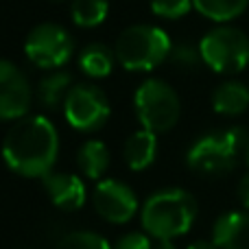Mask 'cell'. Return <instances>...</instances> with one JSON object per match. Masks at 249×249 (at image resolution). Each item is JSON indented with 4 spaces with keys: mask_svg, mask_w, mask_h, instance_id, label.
<instances>
[{
    "mask_svg": "<svg viewBox=\"0 0 249 249\" xmlns=\"http://www.w3.org/2000/svg\"><path fill=\"white\" fill-rule=\"evenodd\" d=\"M112 249H153L151 238L142 232H129L123 238H118V243Z\"/></svg>",
    "mask_w": 249,
    "mask_h": 249,
    "instance_id": "23",
    "label": "cell"
},
{
    "mask_svg": "<svg viewBox=\"0 0 249 249\" xmlns=\"http://www.w3.org/2000/svg\"><path fill=\"white\" fill-rule=\"evenodd\" d=\"M59 155V133L46 116L29 114L11 124L2 140V160L22 177H44L53 173Z\"/></svg>",
    "mask_w": 249,
    "mask_h": 249,
    "instance_id": "1",
    "label": "cell"
},
{
    "mask_svg": "<svg viewBox=\"0 0 249 249\" xmlns=\"http://www.w3.org/2000/svg\"><path fill=\"white\" fill-rule=\"evenodd\" d=\"M109 13V0H72L70 18L79 29H94L103 24Z\"/></svg>",
    "mask_w": 249,
    "mask_h": 249,
    "instance_id": "19",
    "label": "cell"
},
{
    "mask_svg": "<svg viewBox=\"0 0 249 249\" xmlns=\"http://www.w3.org/2000/svg\"><path fill=\"white\" fill-rule=\"evenodd\" d=\"M116 64V51L101 42H92L79 53V68L90 79H103L112 74Z\"/></svg>",
    "mask_w": 249,
    "mask_h": 249,
    "instance_id": "15",
    "label": "cell"
},
{
    "mask_svg": "<svg viewBox=\"0 0 249 249\" xmlns=\"http://www.w3.org/2000/svg\"><path fill=\"white\" fill-rule=\"evenodd\" d=\"M193 7L208 20L228 24V22L236 20L238 16L245 13L249 0H193Z\"/></svg>",
    "mask_w": 249,
    "mask_h": 249,
    "instance_id": "18",
    "label": "cell"
},
{
    "mask_svg": "<svg viewBox=\"0 0 249 249\" xmlns=\"http://www.w3.org/2000/svg\"><path fill=\"white\" fill-rule=\"evenodd\" d=\"M64 116L68 124L77 131L92 133L105 127L109 121V99L94 83H74L64 101Z\"/></svg>",
    "mask_w": 249,
    "mask_h": 249,
    "instance_id": "7",
    "label": "cell"
},
{
    "mask_svg": "<svg viewBox=\"0 0 249 249\" xmlns=\"http://www.w3.org/2000/svg\"><path fill=\"white\" fill-rule=\"evenodd\" d=\"M158 155V133L149 129L133 131L123 146V158L131 171H144L155 162Z\"/></svg>",
    "mask_w": 249,
    "mask_h": 249,
    "instance_id": "13",
    "label": "cell"
},
{
    "mask_svg": "<svg viewBox=\"0 0 249 249\" xmlns=\"http://www.w3.org/2000/svg\"><path fill=\"white\" fill-rule=\"evenodd\" d=\"M203 64L219 74H236L249 66V37L241 29L219 24L199 42Z\"/></svg>",
    "mask_w": 249,
    "mask_h": 249,
    "instance_id": "6",
    "label": "cell"
},
{
    "mask_svg": "<svg viewBox=\"0 0 249 249\" xmlns=\"http://www.w3.org/2000/svg\"><path fill=\"white\" fill-rule=\"evenodd\" d=\"M190 9H195L193 0H151V11L164 20H179Z\"/></svg>",
    "mask_w": 249,
    "mask_h": 249,
    "instance_id": "21",
    "label": "cell"
},
{
    "mask_svg": "<svg viewBox=\"0 0 249 249\" xmlns=\"http://www.w3.org/2000/svg\"><path fill=\"white\" fill-rule=\"evenodd\" d=\"M55 249H112V245L94 232H70L57 243Z\"/></svg>",
    "mask_w": 249,
    "mask_h": 249,
    "instance_id": "20",
    "label": "cell"
},
{
    "mask_svg": "<svg viewBox=\"0 0 249 249\" xmlns=\"http://www.w3.org/2000/svg\"><path fill=\"white\" fill-rule=\"evenodd\" d=\"M72 86H74V81L70 72H66V70H51L37 86L39 103L46 109H51V112L64 107V101Z\"/></svg>",
    "mask_w": 249,
    "mask_h": 249,
    "instance_id": "16",
    "label": "cell"
},
{
    "mask_svg": "<svg viewBox=\"0 0 249 249\" xmlns=\"http://www.w3.org/2000/svg\"><path fill=\"white\" fill-rule=\"evenodd\" d=\"M94 208L107 223H127L138 212V197L124 181L101 179L92 195Z\"/></svg>",
    "mask_w": 249,
    "mask_h": 249,
    "instance_id": "10",
    "label": "cell"
},
{
    "mask_svg": "<svg viewBox=\"0 0 249 249\" xmlns=\"http://www.w3.org/2000/svg\"><path fill=\"white\" fill-rule=\"evenodd\" d=\"M153 249H177V247L173 245L171 241H158V243L153 245Z\"/></svg>",
    "mask_w": 249,
    "mask_h": 249,
    "instance_id": "26",
    "label": "cell"
},
{
    "mask_svg": "<svg viewBox=\"0 0 249 249\" xmlns=\"http://www.w3.org/2000/svg\"><path fill=\"white\" fill-rule=\"evenodd\" d=\"M31 83L26 74L9 59H0V121H20L31 109Z\"/></svg>",
    "mask_w": 249,
    "mask_h": 249,
    "instance_id": "9",
    "label": "cell"
},
{
    "mask_svg": "<svg viewBox=\"0 0 249 249\" xmlns=\"http://www.w3.org/2000/svg\"><path fill=\"white\" fill-rule=\"evenodd\" d=\"M133 107L142 129L153 133L171 131L181 116L179 96L162 79H146L142 86H138L133 94Z\"/></svg>",
    "mask_w": 249,
    "mask_h": 249,
    "instance_id": "5",
    "label": "cell"
},
{
    "mask_svg": "<svg viewBox=\"0 0 249 249\" xmlns=\"http://www.w3.org/2000/svg\"><path fill=\"white\" fill-rule=\"evenodd\" d=\"M116 59L129 72H149L171 57L173 42L162 26L133 24L116 39Z\"/></svg>",
    "mask_w": 249,
    "mask_h": 249,
    "instance_id": "4",
    "label": "cell"
},
{
    "mask_svg": "<svg viewBox=\"0 0 249 249\" xmlns=\"http://www.w3.org/2000/svg\"><path fill=\"white\" fill-rule=\"evenodd\" d=\"M197 201L184 188H164L151 195L142 206V228L158 241H171L193 228L197 219Z\"/></svg>",
    "mask_w": 249,
    "mask_h": 249,
    "instance_id": "2",
    "label": "cell"
},
{
    "mask_svg": "<svg viewBox=\"0 0 249 249\" xmlns=\"http://www.w3.org/2000/svg\"><path fill=\"white\" fill-rule=\"evenodd\" d=\"M212 241L219 249H249V212L232 210L212 225Z\"/></svg>",
    "mask_w": 249,
    "mask_h": 249,
    "instance_id": "12",
    "label": "cell"
},
{
    "mask_svg": "<svg viewBox=\"0 0 249 249\" xmlns=\"http://www.w3.org/2000/svg\"><path fill=\"white\" fill-rule=\"evenodd\" d=\"M168 61H173L175 66H179V68H184V70H195L199 64H203L199 46L195 48V46H190V44H177V46H173Z\"/></svg>",
    "mask_w": 249,
    "mask_h": 249,
    "instance_id": "22",
    "label": "cell"
},
{
    "mask_svg": "<svg viewBox=\"0 0 249 249\" xmlns=\"http://www.w3.org/2000/svg\"><path fill=\"white\" fill-rule=\"evenodd\" d=\"M249 107V86L243 81H223L212 92V109L221 116H241Z\"/></svg>",
    "mask_w": 249,
    "mask_h": 249,
    "instance_id": "14",
    "label": "cell"
},
{
    "mask_svg": "<svg viewBox=\"0 0 249 249\" xmlns=\"http://www.w3.org/2000/svg\"><path fill=\"white\" fill-rule=\"evenodd\" d=\"M249 133L243 127H228L197 138L186 153V164L201 177H223L232 173L245 155Z\"/></svg>",
    "mask_w": 249,
    "mask_h": 249,
    "instance_id": "3",
    "label": "cell"
},
{
    "mask_svg": "<svg viewBox=\"0 0 249 249\" xmlns=\"http://www.w3.org/2000/svg\"><path fill=\"white\" fill-rule=\"evenodd\" d=\"M74 53V39L61 24L42 22L24 39V55L42 70H59Z\"/></svg>",
    "mask_w": 249,
    "mask_h": 249,
    "instance_id": "8",
    "label": "cell"
},
{
    "mask_svg": "<svg viewBox=\"0 0 249 249\" xmlns=\"http://www.w3.org/2000/svg\"><path fill=\"white\" fill-rule=\"evenodd\" d=\"M238 199H241L243 208L249 212V173H245L241 179V184H238Z\"/></svg>",
    "mask_w": 249,
    "mask_h": 249,
    "instance_id": "24",
    "label": "cell"
},
{
    "mask_svg": "<svg viewBox=\"0 0 249 249\" xmlns=\"http://www.w3.org/2000/svg\"><path fill=\"white\" fill-rule=\"evenodd\" d=\"M44 190L53 206L64 212H74L86 203V184L74 173H48L44 177Z\"/></svg>",
    "mask_w": 249,
    "mask_h": 249,
    "instance_id": "11",
    "label": "cell"
},
{
    "mask_svg": "<svg viewBox=\"0 0 249 249\" xmlns=\"http://www.w3.org/2000/svg\"><path fill=\"white\" fill-rule=\"evenodd\" d=\"M186 249H219V247L214 245V241H195Z\"/></svg>",
    "mask_w": 249,
    "mask_h": 249,
    "instance_id": "25",
    "label": "cell"
},
{
    "mask_svg": "<svg viewBox=\"0 0 249 249\" xmlns=\"http://www.w3.org/2000/svg\"><path fill=\"white\" fill-rule=\"evenodd\" d=\"M109 162H112L109 149H107V144L101 140L83 142L77 153V164L88 179H101V177L107 173Z\"/></svg>",
    "mask_w": 249,
    "mask_h": 249,
    "instance_id": "17",
    "label": "cell"
},
{
    "mask_svg": "<svg viewBox=\"0 0 249 249\" xmlns=\"http://www.w3.org/2000/svg\"><path fill=\"white\" fill-rule=\"evenodd\" d=\"M243 158H245V162H247V166H249V136H247V144H245V155H243Z\"/></svg>",
    "mask_w": 249,
    "mask_h": 249,
    "instance_id": "27",
    "label": "cell"
}]
</instances>
